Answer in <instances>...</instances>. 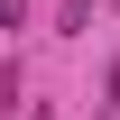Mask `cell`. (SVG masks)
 <instances>
[{"label":"cell","mask_w":120,"mask_h":120,"mask_svg":"<svg viewBox=\"0 0 120 120\" xmlns=\"http://www.w3.org/2000/svg\"><path fill=\"white\" fill-rule=\"evenodd\" d=\"M83 19H92V0H65V9H56V28H65V37H83Z\"/></svg>","instance_id":"cell-1"},{"label":"cell","mask_w":120,"mask_h":120,"mask_svg":"<svg viewBox=\"0 0 120 120\" xmlns=\"http://www.w3.org/2000/svg\"><path fill=\"white\" fill-rule=\"evenodd\" d=\"M102 102H120V56H111V74H102Z\"/></svg>","instance_id":"cell-2"},{"label":"cell","mask_w":120,"mask_h":120,"mask_svg":"<svg viewBox=\"0 0 120 120\" xmlns=\"http://www.w3.org/2000/svg\"><path fill=\"white\" fill-rule=\"evenodd\" d=\"M28 120H56V111H46V102H28Z\"/></svg>","instance_id":"cell-3"},{"label":"cell","mask_w":120,"mask_h":120,"mask_svg":"<svg viewBox=\"0 0 120 120\" xmlns=\"http://www.w3.org/2000/svg\"><path fill=\"white\" fill-rule=\"evenodd\" d=\"M92 120H111V111H92Z\"/></svg>","instance_id":"cell-4"}]
</instances>
